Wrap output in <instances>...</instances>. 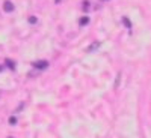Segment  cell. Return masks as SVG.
Listing matches in <instances>:
<instances>
[{
  "label": "cell",
  "mask_w": 151,
  "mask_h": 138,
  "mask_svg": "<svg viewBox=\"0 0 151 138\" xmlns=\"http://www.w3.org/2000/svg\"><path fill=\"white\" fill-rule=\"evenodd\" d=\"M0 71H2V66H0Z\"/></svg>",
  "instance_id": "14"
},
{
  "label": "cell",
  "mask_w": 151,
  "mask_h": 138,
  "mask_svg": "<svg viewBox=\"0 0 151 138\" xmlns=\"http://www.w3.org/2000/svg\"><path fill=\"white\" fill-rule=\"evenodd\" d=\"M98 48H100V42H92L89 47L86 48V53H94V51H97Z\"/></svg>",
  "instance_id": "3"
},
{
  "label": "cell",
  "mask_w": 151,
  "mask_h": 138,
  "mask_svg": "<svg viewBox=\"0 0 151 138\" xmlns=\"http://www.w3.org/2000/svg\"><path fill=\"white\" fill-rule=\"evenodd\" d=\"M82 8H83V11H88V9H89V2H83Z\"/></svg>",
  "instance_id": "9"
},
{
  "label": "cell",
  "mask_w": 151,
  "mask_h": 138,
  "mask_svg": "<svg viewBox=\"0 0 151 138\" xmlns=\"http://www.w3.org/2000/svg\"><path fill=\"white\" fill-rule=\"evenodd\" d=\"M3 11L5 12H12L14 11V3L9 2V0H6V2L3 3Z\"/></svg>",
  "instance_id": "2"
},
{
  "label": "cell",
  "mask_w": 151,
  "mask_h": 138,
  "mask_svg": "<svg viewBox=\"0 0 151 138\" xmlns=\"http://www.w3.org/2000/svg\"><path fill=\"white\" fill-rule=\"evenodd\" d=\"M88 23H89V18H88V17H82V18L79 20V24H80V26H86Z\"/></svg>",
  "instance_id": "5"
},
{
  "label": "cell",
  "mask_w": 151,
  "mask_h": 138,
  "mask_svg": "<svg viewBox=\"0 0 151 138\" xmlns=\"http://www.w3.org/2000/svg\"><path fill=\"white\" fill-rule=\"evenodd\" d=\"M59 2H60V0H56V3H59Z\"/></svg>",
  "instance_id": "11"
},
{
  "label": "cell",
  "mask_w": 151,
  "mask_h": 138,
  "mask_svg": "<svg viewBox=\"0 0 151 138\" xmlns=\"http://www.w3.org/2000/svg\"><path fill=\"white\" fill-rule=\"evenodd\" d=\"M15 123H17V117L11 116V117H9V125H15Z\"/></svg>",
  "instance_id": "8"
},
{
  "label": "cell",
  "mask_w": 151,
  "mask_h": 138,
  "mask_svg": "<svg viewBox=\"0 0 151 138\" xmlns=\"http://www.w3.org/2000/svg\"><path fill=\"white\" fill-rule=\"evenodd\" d=\"M122 23L125 24V26H127V29H132V23L129 21V18H127V17H124V18H122Z\"/></svg>",
  "instance_id": "6"
},
{
  "label": "cell",
  "mask_w": 151,
  "mask_h": 138,
  "mask_svg": "<svg viewBox=\"0 0 151 138\" xmlns=\"http://www.w3.org/2000/svg\"><path fill=\"white\" fill-rule=\"evenodd\" d=\"M119 81H121V74L116 75V81H115V89H118V86H119Z\"/></svg>",
  "instance_id": "7"
},
{
  "label": "cell",
  "mask_w": 151,
  "mask_h": 138,
  "mask_svg": "<svg viewBox=\"0 0 151 138\" xmlns=\"http://www.w3.org/2000/svg\"><path fill=\"white\" fill-rule=\"evenodd\" d=\"M8 138H14V137H8Z\"/></svg>",
  "instance_id": "13"
},
{
  "label": "cell",
  "mask_w": 151,
  "mask_h": 138,
  "mask_svg": "<svg viewBox=\"0 0 151 138\" xmlns=\"http://www.w3.org/2000/svg\"><path fill=\"white\" fill-rule=\"evenodd\" d=\"M101 2H107V0H101Z\"/></svg>",
  "instance_id": "12"
},
{
  "label": "cell",
  "mask_w": 151,
  "mask_h": 138,
  "mask_svg": "<svg viewBox=\"0 0 151 138\" xmlns=\"http://www.w3.org/2000/svg\"><path fill=\"white\" fill-rule=\"evenodd\" d=\"M33 66L36 69H45L48 66V62L47 60H38V62H35V63H33Z\"/></svg>",
  "instance_id": "1"
},
{
  "label": "cell",
  "mask_w": 151,
  "mask_h": 138,
  "mask_svg": "<svg viewBox=\"0 0 151 138\" xmlns=\"http://www.w3.org/2000/svg\"><path fill=\"white\" fill-rule=\"evenodd\" d=\"M5 63L8 65L9 69H15V63H14V62H12L11 59H6V60H5Z\"/></svg>",
  "instance_id": "4"
},
{
  "label": "cell",
  "mask_w": 151,
  "mask_h": 138,
  "mask_svg": "<svg viewBox=\"0 0 151 138\" xmlns=\"http://www.w3.org/2000/svg\"><path fill=\"white\" fill-rule=\"evenodd\" d=\"M36 21H38V20H36V17H33V15H30V17H29V23H30V24H35Z\"/></svg>",
  "instance_id": "10"
}]
</instances>
